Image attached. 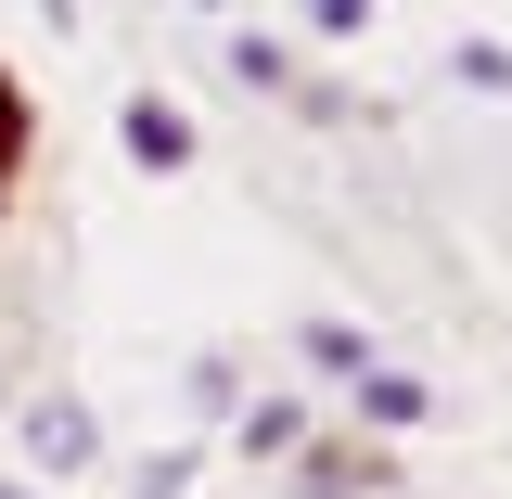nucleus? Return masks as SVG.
Instances as JSON below:
<instances>
[{
  "label": "nucleus",
  "mask_w": 512,
  "mask_h": 499,
  "mask_svg": "<svg viewBox=\"0 0 512 499\" xmlns=\"http://www.w3.org/2000/svg\"><path fill=\"white\" fill-rule=\"evenodd\" d=\"M218 52H231V77H244L256 103H295V90H308V52H295L282 26H218Z\"/></svg>",
  "instance_id": "obj_8"
},
{
  "label": "nucleus",
  "mask_w": 512,
  "mask_h": 499,
  "mask_svg": "<svg viewBox=\"0 0 512 499\" xmlns=\"http://www.w3.org/2000/svg\"><path fill=\"white\" fill-rule=\"evenodd\" d=\"M0 218H13V180H0Z\"/></svg>",
  "instance_id": "obj_17"
},
{
  "label": "nucleus",
  "mask_w": 512,
  "mask_h": 499,
  "mask_svg": "<svg viewBox=\"0 0 512 499\" xmlns=\"http://www.w3.org/2000/svg\"><path fill=\"white\" fill-rule=\"evenodd\" d=\"M333 423H346V436H372V448H397V436H423V423H436V384L397 372V359H372V372L346 384V410H333Z\"/></svg>",
  "instance_id": "obj_3"
},
{
  "label": "nucleus",
  "mask_w": 512,
  "mask_h": 499,
  "mask_svg": "<svg viewBox=\"0 0 512 499\" xmlns=\"http://www.w3.org/2000/svg\"><path fill=\"white\" fill-rule=\"evenodd\" d=\"M0 499H52V487H39V474H13V461H0Z\"/></svg>",
  "instance_id": "obj_14"
},
{
  "label": "nucleus",
  "mask_w": 512,
  "mask_h": 499,
  "mask_svg": "<svg viewBox=\"0 0 512 499\" xmlns=\"http://www.w3.org/2000/svg\"><path fill=\"white\" fill-rule=\"evenodd\" d=\"M295 359H308V384L346 397V384L384 359V333H372V320H346V308H308V320H295Z\"/></svg>",
  "instance_id": "obj_6"
},
{
  "label": "nucleus",
  "mask_w": 512,
  "mask_h": 499,
  "mask_svg": "<svg viewBox=\"0 0 512 499\" xmlns=\"http://www.w3.org/2000/svg\"><path fill=\"white\" fill-rule=\"evenodd\" d=\"M180 13H192V26H231V0H180Z\"/></svg>",
  "instance_id": "obj_15"
},
{
  "label": "nucleus",
  "mask_w": 512,
  "mask_h": 499,
  "mask_svg": "<svg viewBox=\"0 0 512 499\" xmlns=\"http://www.w3.org/2000/svg\"><path fill=\"white\" fill-rule=\"evenodd\" d=\"M26 154H39V103H26V77L0 64V180H26Z\"/></svg>",
  "instance_id": "obj_10"
},
{
  "label": "nucleus",
  "mask_w": 512,
  "mask_h": 499,
  "mask_svg": "<svg viewBox=\"0 0 512 499\" xmlns=\"http://www.w3.org/2000/svg\"><path fill=\"white\" fill-rule=\"evenodd\" d=\"M308 436H320V397H295V384H256L244 410H231V461L244 474H282Z\"/></svg>",
  "instance_id": "obj_4"
},
{
  "label": "nucleus",
  "mask_w": 512,
  "mask_h": 499,
  "mask_svg": "<svg viewBox=\"0 0 512 499\" xmlns=\"http://www.w3.org/2000/svg\"><path fill=\"white\" fill-rule=\"evenodd\" d=\"M295 116H308V128H346V116H372V103H359L346 77H320V64H308V90H295Z\"/></svg>",
  "instance_id": "obj_13"
},
{
  "label": "nucleus",
  "mask_w": 512,
  "mask_h": 499,
  "mask_svg": "<svg viewBox=\"0 0 512 499\" xmlns=\"http://www.w3.org/2000/svg\"><path fill=\"white\" fill-rule=\"evenodd\" d=\"M0 423H13V474H39L52 499L77 487L90 461H103V410H90L77 384H26V397H13Z\"/></svg>",
  "instance_id": "obj_1"
},
{
  "label": "nucleus",
  "mask_w": 512,
  "mask_h": 499,
  "mask_svg": "<svg viewBox=\"0 0 512 499\" xmlns=\"http://www.w3.org/2000/svg\"><path fill=\"white\" fill-rule=\"evenodd\" d=\"M116 154L141 167V180H180L192 154H205V128H192L167 90H128V103H116Z\"/></svg>",
  "instance_id": "obj_5"
},
{
  "label": "nucleus",
  "mask_w": 512,
  "mask_h": 499,
  "mask_svg": "<svg viewBox=\"0 0 512 499\" xmlns=\"http://www.w3.org/2000/svg\"><path fill=\"white\" fill-rule=\"evenodd\" d=\"M13 397H26V384H13V346H0V410H13Z\"/></svg>",
  "instance_id": "obj_16"
},
{
  "label": "nucleus",
  "mask_w": 512,
  "mask_h": 499,
  "mask_svg": "<svg viewBox=\"0 0 512 499\" xmlns=\"http://www.w3.org/2000/svg\"><path fill=\"white\" fill-rule=\"evenodd\" d=\"M192 487H205V436H167L128 461V499H192Z\"/></svg>",
  "instance_id": "obj_9"
},
{
  "label": "nucleus",
  "mask_w": 512,
  "mask_h": 499,
  "mask_svg": "<svg viewBox=\"0 0 512 499\" xmlns=\"http://www.w3.org/2000/svg\"><path fill=\"white\" fill-rule=\"evenodd\" d=\"M448 77L487 90V103H512V39H448Z\"/></svg>",
  "instance_id": "obj_11"
},
{
  "label": "nucleus",
  "mask_w": 512,
  "mask_h": 499,
  "mask_svg": "<svg viewBox=\"0 0 512 499\" xmlns=\"http://www.w3.org/2000/svg\"><path fill=\"white\" fill-rule=\"evenodd\" d=\"M372 13H384V0H295L308 39H372Z\"/></svg>",
  "instance_id": "obj_12"
},
{
  "label": "nucleus",
  "mask_w": 512,
  "mask_h": 499,
  "mask_svg": "<svg viewBox=\"0 0 512 499\" xmlns=\"http://www.w3.org/2000/svg\"><path fill=\"white\" fill-rule=\"evenodd\" d=\"M384 487H397V461H384L372 436H346L333 410H320V436L269 474V499H384Z\"/></svg>",
  "instance_id": "obj_2"
},
{
  "label": "nucleus",
  "mask_w": 512,
  "mask_h": 499,
  "mask_svg": "<svg viewBox=\"0 0 512 499\" xmlns=\"http://www.w3.org/2000/svg\"><path fill=\"white\" fill-rule=\"evenodd\" d=\"M244 397H256V372L231 359V346H192V359H180V423H192V436H231Z\"/></svg>",
  "instance_id": "obj_7"
}]
</instances>
